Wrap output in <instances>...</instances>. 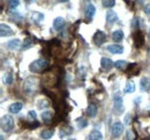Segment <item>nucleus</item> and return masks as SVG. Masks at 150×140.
Wrapping results in <instances>:
<instances>
[{
    "mask_svg": "<svg viewBox=\"0 0 150 140\" xmlns=\"http://www.w3.org/2000/svg\"><path fill=\"white\" fill-rule=\"evenodd\" d=\"M7 2H8V7L11 9H15L20 5V0H7Z\"/></svg>",
    "mask_w": 150,
    "mask_h": 140,
    "instance_id": "obj_26",
    "label": "nucleus"
},
{
    "mask_svg": "<svg viewBox=\"0 0 150 140\" xmlns=\"http://www.w3.org/2000/svg\"><path fill=\"white\" fill-rule=\"evenodd\" d=\"M96 13V8L93 4H87L86 6V9H84V14H86V18H93V16Z\"/></svg>",
    "mask_w": 150,
    "mask_h": 140,
    "instance_id": "obj_7",
    "label": "nucleus"
},
{
    "mask_svg": "<svg viewBox=\"0 0 150 140\" xmlns=\"http://www.w3.org/2000/svg\"><path fill=\"white\" fill-rule=\"evenodd\" d=\"M140 85H141V90L144 92H148L150 90V79L148 77H142L140 80Z\"/></svg>",
    "mask_w": 150,
    "mask_h": 140,
    "instance_id": "obj_12",
    "label": "nucleus"
},
{
    "mask_svg": "<svg viewBox=\"0 0 150 140\" xmlns=\"http://www.w3.org/2000/svg\"><path fill=\"white\" fill-rule=\"evenodd\" d=\"M73 132V129L71 127V126H67L66 129H62L61 131H60V137H64V136H66V134H68V133H72Z\"/></svg>",
    "mask_w": 150,
    "mask_h": 140,
    "instance_id": "obj_29",
    "label": "nucleus"
},
{
    "mask_svg": "<svg viewBox=\"0 0 150 140\" xmlns=\"http://www.w3.org/2000/svg\"><path fill=\"white\" fill-rule=\"evenodd\" d=\"M65 25V20L62 18H57L54 21H53V28L56 30H61Z\"/></svg>",
    "mask_w": 150,
    "mask_h": 140,
    "instance_id": "obj_14",
    "label": "nucleus"
},
{
    "mask_svg": "<svg viewBox=\"0 0 150 140\" xmlns=\"http://www.w3.org/2000/svg\"><path fill=\"white\" fill-rule=\"evenodd\" d=\"M89 140H103V136L99 131L97 130H93L89 134Z\"/></svg>",
    "mask_w": 150,
    "mask_h": 140,
    "instance_id": "obj_19",
    "label": "nucleus"
},
{
    "mask_svg": "<svg viewBox=\"0 0 150 140\" xmlns=\"http://www.w3.org/2000/svg\"><path fill=\"white\" fill-rule=\"evenodd\" d=\"M134 44L137 48H141L144 44V37L142 35V32L139 31V30L135 31V34H134Z\"/></svg>",
    "mask_w": 150,
    "mask_h": 140,
    "instance_id": "obj_6",
    "label": "nucleus"
},
{
    "mask_svg": "<svg viewBox=\"0 0 150 140\" xmlns=\"http://www.w3.org/2000/svg\"><path fill=\"white\" fill-rule=\"evenodd\" d=\"M102 2H103V6H104V7L110 8V7H113V6H114L115 0H103Z\"/></svg>",
    "mask_w": 150,
    "mask_h": 140,
    "instance_id": "obj_31",
    "label": "nucleus"
},
{
    "mask_svg": "<svg viewBox=\"0 0 150 140\" xmlns=\"http://www.w3.org/2000/svg\"><path fill=\"white\" fill-rule=\"evenodd\" d=\"M114 64H115V67H117L118 69H120V70L127 69V66H128V63H127L126 61H122V60H119V61H117Z\"/></svg>",
    "mask_w": 150,
    "mask_h": 140,
    "instance_id": "obj_24",
    "label": "nucleus"
},
{
    "mask_svg": "<svg viewBox=\"0 0 150 140\" xmlns=\"http://www.w3.org/2000/svg\"><path fill=\"white\" fill-rule=\"evenodd\" d=\"M1 127L6 132H9V131L13 130V127H14V120H13V117L11 115H5L1 118Z\"/></svg>",
    "mask_w": 150,
    "mask_h": 140,
    "instance_id": "obj_2",
    "label": "nucleus"
},
{
    "mask_svg": "<svg viewBox=\"0 0 150 140\" xmlns=\"http://www.w3.org/2000/svg\"><path fill=\"white\" fill-rule=\"evenodd\" d=\"M143 140H150V138H147V139H143Z\"/></svg>",
    "mask_w": 150,
    "mask_h": 140,
    "instance_id": "obj_43",
    "label": "nucleus"
},
{
    "mask_svg": "<svg viewBox=\"0 0 150 140\" xmlns=\"http://www.w3.org/2000/svg\"><path fill=\"white\" fill-rule=\"evenodd\" d=\"M49 101L47 100H42V101H39V105H38V107L40 108V109H43V108H46V107H49Z\"/></svg>",
    "mask_w": 150,
    "mask_h": 140,
    "instance_id": "obj_34",
    "label": "nucleus"
},
{
    "mask_svg": "<svg viewBox=\"0 0 150 140\" xmlns=\"http://www.w3.org/2000/svg\"><path fill=\"white\" fill-rule=\"evenodd\" d=\"M47 67H49L47 60L42 57V59H38V60H35L34 62H31L29 66V69L31 72H43L45 69H47Z\"/></svg>",
    "mask_w": 150,
    "mask_h": 140,
    "instance_id": "obj_1",
    "label": "nucleus"
},
{
    "mask_svg": "<svg viewBox=\"0 0 150 140\" xmlns=\"http://www.w3.org/2000/svg\"><path fill=\"white\" fill-rule=\"evenodd\" d=\"M22 107H23V105L21 102H14V104H12V105L9 106L8 110L12 114H18V113H20V110L22 109Z\"/></svg>",
    "mask_w": 150,
    "mask_h": 140,
    "instance_id": "obj_13",
    "label": "nucleus"
},
{
    "mask_svg": "<svg viewBox=\"0 0 150 140\" xmlns=\"http://www.w3.org/2000/svg\"><path fill=\"white\" fill-rule=\"evenodd\" d=\"M137 1H139V2H143L144 0H137Z\"/></svg>",
    "mask_w": 150,
    "mask_h": 140,
    "instance_id": "obj_39",
    "label": "nucleus"
},
{
    "mask_svg": "<svg viewBox=\"0 0 150 140\" xmlns=\"http://www.w3.org/2000/svg\"><path fill=\"white\" fill-rule=\"evenodd\" d=\"M124 91H125V93H132V92H134V91H135V84H134L132 80L127 82L126 85H125Z\"/></svg>",
    "mask_w": 150,
    "mask_h": 140,
    "instance_id": "obj_23",
    "label": "nucleus"
},
{
    "mask_svg": "<svg viewBox=\"0 0 150 140\" xmlns=\"http://www.w3.org/2000/svg\"><path fill=\"white\" fill-rule=\"evenodd\" d=\"M20 46H21L20 39H12V40H9V41L6 43V47L8 50H19Z\"/></svg>",
    "mask_w": 150,
    "mask_h": 140,
    "instance_id": "obj_9",
    "label": "nucleus"
},
{
    "mask_svg": "<svg viewBox=\"0 0 150 140\" xmlns=\"http://www.w3.org/2000/svg\"><path fill=\"white\" fill-rule=\"evenodd\" d=\"M24 126L27 127H30V129H34V127H38L39 126V123L37 121H34V123H30V124H25Z\"/></svg>",
    "mask_w": 150,
    "mask_h": 140,
    "instance_id": "obj_35",
    "label": "nucleus"
},
{
    "mask_svg": "<svg viewBox=\"0 0 150 140\" xmlns=\"http://www.w3.org/2000/svg\"><path fill=\"white\" fill-rule=\"evenodd\" d=\"M60 1H62V2H66V1H68V0H60Z\"/></svg>",
    "mask_w": 150,
    "mask_h": 140,
    "instance_id": "obj_40",
    "label": "nucleus"
},
{
    "mask_svg": "<svg viewBox=\"0 0 150 140\" xmlns=\"http://www.w3.org/2000/svg\"><path fill=\"white\" fill-rule=\"evenodd\" d=\"M100 66L103 70H110L113 67V62L111 59L109 57H102L100 60Z\"/></svg>",
    "mask_w": 150,
    "mask_h": 140,
    "instance_id": "obj_8",
    "label": "nucleus"
},
{
    "mask_svg": "<svg viewBox=\"0 0 150 140\" xmlns=\"http://www.w3.org/2000/svg\"><path fill=\"white\" fill-rule=\"evenodd\" d=\"M96 114H97V106L95 104H90L87 108V115L89 117H95Z\"/></svg>",
    "mask_w": 150,
    "mask_h": 140,
    "instance_id": "obj_15",
    "label": "nucleus"
},
{
    "mask_svg": "<svg viewBox=\"0 0 150 140\" xmlns=\"http://www.w3.org/2000/svg\"><path fill=\"white\" fill-rule=\"evenodd\" d=\"M30 18H31V20H33L34 22L39 23L40 21L44 20V15H43L42 13H39V12H33V13L30 14Z\"/></svg>",
    "mask_w": 150,
    "mask_h": 140,
    "instance_id": "obj_17",
    "label": "nucleus"
},
{
    "mask_svg": "<svg viewBox=\"0 0 150 140\" xmlns=\"http://www.w3.org/2000/svg\"><path fill=\"white\" fill-rule=\"evenodd\" d=\"M114 108L118 110H120L122 108V98L119 93L117 95H114Z\"/></svg>",
    "mask_w": 150,
    "mask_h": 140,
    "instance_id": "obj_18",
    "label": "nucleus"
},
{
    "mask_svg": "<svg viewBox=\"0 0 150 140\" xmlns=\"http://www.w3.org/2000/svg\"><path fill=\"white\" fill-rule=\"evenodd\" d=\"M148 36H149V38H150V29H149V34H148Z\"/></svg>",
    "mask_w": 150,
    "mask_h": 140,
    "instance_id": "obj_42",
    "label": "nucleus"
},
{
    "mask_svg": "<svg viewBox=\"0 0 150 140\" xmlns=\"http://www.w3.org/2000/svg\"><path fill=\"white\" fill-rule=\"evenodd\" d=\"M68 140H75V139H68Z\"/></svg>",
    "mask_w": 150,
    "mask_h": 140,
    "instance_id": "obj_44",
    "label": "nucleus"
},
{
    "mask_svg": "<svg viewBox=\"0 0 150 140\" xmlns=\"http://www.w3.org/2000/svg\"><path fill=\"white\" fill-rule=\"evenodd\" d=\"M112 39L114 41H120L124 39V32L121 30H115L112 34Z\"/></svg>",
    "mask_w": 150,
    "mask_h": 140,
    "instance_id": "obj_22",
    "label": "nucleus"
},
{
    "mask_svg": "<svg viewBox=\"0 0 150 140\" xmlns=\"http://www.w3.org/2000/svg\"><path fill=\"white\" fill-rule=\"evenodd\" d=\"M2 80H4V83H5L6 85H9V84H12V82H13V76H12V74H9V72L5 74V75H4V78H2Z\"/></svg>",
    "mask_w": 150,
    "mask_h": 140,
    "instance_id": "obj_25",
    "label": "nucleus"
},
{
    "mask_svg": "<svg viewBox=\"0 0 150 140\" xmlns=\"http://www.w3.org/2000/svg\"><path fill=\"white\" fill-rule=\"evenodd\" d=\"M36 88H37V80H36V78H28V79H25L24 85H23V90H24L25 93L33 94L36 91Z\"/></svg>",
    "mask_w": 150,
    "mask_h": 140,
    "instance_id": "obj_3",
    "label": "nucleus"
},
{
    "mask_svg": "<svg viewBox=\"0 0 150 140\" xmlns=\"http://www.w3.org/2000/svg\"><path fill=\"white\" fill-rule=\"evenodd\" d=\"M129 121H131V117H129V115H127L126 117H125V123H127V124H129Z\"/></svg>",
    "mask_w": 150,
    "mask_h": 140,
    "instance_id": "obj_38",
    "label": "nucleus"
},
{
    "mask_svg": "<svg viewBox=\"0 0 150 140\" xmlns=\"http://www.w3.org/2000/svg\"><path fill=\"white\" fill-rule=\"evenodd\" d=\"M137 25H139V18H135L133 20V27H135V28H137Z\"/></svg>",
    "mask_w": 150,
    "mask_h": 140,
    "instance_id": "obj_36",
    "label": "nucleus"
},
{
    "mask_svg": "<svg viewBox=\"0 0 150 140\" xmlns=\"http://www.w3.org/2000/svg\"><path fill=\"white\" fill-rule=\"evenodd\" d=\"M144 12H146L147 14H150V4L144 6Z\"/></svg>",
    "mask_w": 150,
    "mask_h": 140,
    "instance_id": "obj_37",
    "label": "nucleus"
},
{
    "mask_svg": "<svg viewBox=\"0 0 150 140\" xmlns=\"http://www.w3.org/2000/svg\"><path fill=\"white\" fill-rule=\"evenodd\" d=\"M52 117H53V113L50 111V110H45V111L42 113V120H43L44 122L49 123L52 120Z\"/></svg>",
    "mask_w": 150,
    "mask_h": 140,
    "instance_id": "obj_20",
    "label": "nucleus"
},
{
    "mask_svg": "<svg viewBox=\"0 0 150 140\" xmlns=\"http://www.w3.org/2000/svg\"><path fill=\"white\" fill-rule=\"evenodd\" d=\"M53 134H54V131H53L52 129H49V130H44V131L40 133V137H42L43 139H50V138L53 137Z\"/></svg>",
    "mask_w": 150,
    "mask_h": 140,
    "instance_id": "obj_21",
    "label": "nucleus"
},
{
    "mask_svg": "<svg viewBox=\"0 0 150 140\" xmlns=\"http://www.w3.org/2000/svg\"><path fill=\"white\" fill-rule=\"evenodd\" d=\"M105 40H106V35H105L103 31H100V30L96 31V34L94 35V43H95V45H97V46H100V45H103V44L105 43Z\"/></svg>",
    "mask_w": 150,
    "mask_h": 140,
    "instance_id": "obj_4",
    "label": "nucleus"
},
{
    "mask_svg": "<svg viewBox=\"0 0 150 140\" xmlns=\"http://www.w3.org/2000/svg\"><path fill=\"white\" fill-rule=\"evenodd\" d=\"M27 1H28V2H31V1H34V0H27Z\"/></svg>",
    "mask_w": 150,
    "mask_h": 140,
    "instance_id": "obj_41",
    "label": "nucleus"
},
{
    "mask_svg": "<svg viewBox=\"0 0 150 140\" xmlns=\"http://www.w3.org/2000/svg\"><path fill=\"white\" fill-rule=\"evenodd\" d=\"M106 48H108L109 52L113 53V54H121V53L124 52V47H122L121 45H117V44L109 45Z\"/></svg>",
    "mask_w": 150,
    "mask_h": 140,
    "instance_id": "obj_10",
    "label": "nucleus"
},
{
    "mask_svg": "<svg viewBox=\"0 0 150 140\" xmlns=\"http://www.w3.org/2000/svg\"><path fill=\"white\" fill-rule=\"evenodd\" d=\"M117 20H118V15H117L115 12H113V10L106 12V21L109 23H114Z\"/></svg>",
    "mask_w": 150,
    "mask_h": 140,
    "instance_id": "obj_16",
    "label": "nucleus"
},
{
    "mask_svg": "<svg viewBox=\"0 0 150 140\" xmlns=\"http://www.w3.org/2000/svg\"><path fill=\"white\" fill-rule=\"evenodd\" d=\"M36 111L35 110H30L29 113H28V118L29 120H33V121H36Z\"/></svg>",
    "mask_w": 150,
    "mask_h": 140,
    "instance_id": "obj_33",
    "label": "nucleus"
},
{
    "mask_svg": "<svg viewBox=\"0 0 150 140\" xmlns=\"http://www.w3.org/2000/svg\"><path fill=\"white\" fill-rule=\"evenodd\" d=\"M124 140H135V134L133 133V131L128 130L126 131V134H125V139Z\"/></svg>",
    "mask_w": 150,
    "mask_h": 140,
    "instance_id": "obj_30",
    "label": "nucleus"
},
{
    "mask_svg": "<svg viewBox=\"0 0 150 140\" xmlns=\"http://www.w3.org/2000/svg\"><path fill=\"white\" fill-rule=\"evenodd\" d=\"M88 125V121L86 120V118H79L77 120V126L80 127V129H83V127H86Z\"/></svg>",
    "mask_w": 150,
    "mask_h": 140,
    "instance_id": "obj_27",
    "label": "nucleus"
},
{
    "mask_svg": "<svg viewBox=\"0 0 150 140\" xmlns=\"http://www.w3.org/2000/svg\"><path fill=\"white\" fill-rule=\"evenodd\" d=\"M9 18H11V20H13L14 22H15V20H19V21L22 20V16L20 15L18 12H15V13H14V12H12V13H11V15H9Z\"/></svg>",
    "mask_w": 150,
    "mask_h": 140,
    "instance_id": "obj_32",
    "label": "nucleus"
},
{
    "mask_svg": "<svg viewBox=\"0 0 150 140\" xmlns=\"http://www.w3.org/2000/svg\"><path fill=\"white\" fill-rule=\"evenodd\" d=\"M124 132V126L120 122H115L112 125V129H111V133L114 138H118L121 136V133Z\"/></svg>",
    "mask_w": 150,
    "mask_h": 140,
    "instance_id": "obj_5",
    "label": "nucleus"
},
{
    "mask_svg": "<svg viewBox=\"0 0 150 140\" xmlns=\"http://www.w3.org/2000/svg\"><path fill=\"white\" fill-rule=\"evenodd\" d=\"M31 46H33L31 39H30V38H25V39H24V43H23V48H22V50H28V48L31 47Z\"/></svg>",
    "mask_w": 150,
    "mask_h": 140,
    "instance_id": "obj_28",
    "label": "nucleus"
},
{
    "mask_svg": "<svg viewBox=\"0 0 150 140\" xmlns=\"http://www.w3.org/2000/svg\"><path fill=\"white\" fill-rule=\"evenodd\" d=\"M0 35L1 37H8V36H12L13 35V30L6 25V24H1L0 25Z\"/></svg>",
    "mask_w": 150,
    "mask_h": 140,
    "instance_id": "obj_11",
    "label": "nucleus"
}]
</instances>
